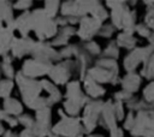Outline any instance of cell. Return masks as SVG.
I'll return each instance as SVG.
<instances>
[{
	"label": "cell",
	"instance_id": "39",
	"mask_svg": "<svg viewBox=\"0 0 154 137\" xmlns=\"http://www.w3.org/2000/svg\"><path fill=\"white\" fill-rule=\"evenodd\" d=\"M2 137H19V135L13 133L12 131H5V133H4V136H2Z\"/></svg>",
	"mask_w": 154,
	"mask_h": 137
},
{
	"label": "cell",
	"instance_id": "28",
	"mask_svg": "<svg viewBox=\"0 0 154 137\" xmlns=\"http://www.w3.org/2000/svg\"><path fill=\"white\" fill-rule=\"evenodd\" d=\"M0 68H1V73L4 75V76H6V79H11V78H13V76H14V70H13V67H12V65L10 64V62H1V65H0Z\"/></svg>",
	"mask_w": 154,
	"mask_h": 137
},
{
	"label": "cell",
	"instance_id": "26",
	"mask_svg": "<svg viewBox=\"0 0 154 137\" xmlns=\"http://www.w3.org/2000/svg\"><path fill=\"white\" fill-rule=\"evenodd\" d=\"M83 49H84L90 56H93V55H100V54H101L100 46H99L96 42H94V41H88V42L84 44Z\"/></svg>",
	"mask_w": 154,
	"mask_h": 137
},
{
	"label": "cell",
	"instance_id": "7",
	"mask_svg": "<svg viewBox=\"0 0 154 137\" xmlns=\"http://www.w3.org/2000/svg\"><path fill=\"white\" fill-rule=\"evenodd\" d=\"M102 26V23L94 17H83L79 20V28L77 30V35L83 41H91V38L99 34L100 29Z\"/></svg>",
	"mask_w": 154,
	"mask_h": 137
},
{
	"label": "cell",
	"instance_id": "21",
	"mask_svg": "<svg viewBox=\"0 0 154 137\" xmlns=\"http://www.w3.org/2000/svg\"><path fill=\"white\" fill-rule=\"evenodd\" d=\"M118 54H119V47H118V44L116 43V41H113V42H111V43L106 47V49L101 53L100 58H107V59H114V60H117Z\"/></svg>",
	"mask_w": 154,
	"mask_h": 137
},
{
	"label": "cell",
	"instance_id": "4",
	"mask_svg": "<svg viewBox=\"0 0 154 137\" xmlns=\"http://www.w3.org/2000/svg\"><path fill=\"white\" fill-rule=\"evenodd\" d=\"M154 52V44H149L147 47H136L135 49L130 50L128 55L124 58L123 65L128 73L135 72L136 68L146 61V59Z\"/></svg>",
	"mask_w": 154,
	"mask_h": 137
},
{
	"label": "cell",
	"instance_id": "19",
	"mask_svg": "<svg viewBox=\"0 0 154 137\" xmlns=\"http://www.w3.org/2000/svg\"><path fill=\"white\" fill-rule=\"evenodd\" d=\"M4 111L10 114V115H18V114H22V111H23V107L20 105L19 101H17L16 99H5L4 101Z\"/></svg>",
	"mask_w": 154,
	"mask_h": 137
},
{
	"label": "cell",
	"instance_id": "24",
	"mask_svg": "<svg viewBox=\"0 0 154 137\" xmlns=\"http://www.w3.org/2000/svg\"><path fill=\"white\" fill-rule=\"evenodd\" d=\"M12 88H13V82L11 79L0 81V97L8 99V95L12 91Z\"/></svg>",
	"mask_w": 154,
	"mask_h": 137
},
{
	"label": "cell",
	"instance_id": "17",
	"mask_svg": "<svg viewBox=\"0 0 154 137\" xmlns=\"http://www.w3.org/2000/svg\"><path fill=\"white\" fill-rule=\"evenodd\" d=\"M73 34H77V30H76L73 26H70V25L63 26V28L58 31L57 36L53 38L51 46H64V47H65L66 42L69 41V38H70Z\"/></svg>",
	"mask_w": 154,
	"mask_h": 137
},
{
	"label": "cell",
	"instance_id": "22",
	"mask_svg": "<svg viewBox=\"0 0 154 137\" xmlns=\"http://www.w3.org/2000/svg\"><path fill=\"white\" fill-rule=\"evenodd\" d=\"M36 123L49 127V124H51V109L48 107L37 111V113H36Z\"/></svg>",
	"mask_w": 154,
	"mask_h": 137
},
{
	"label": "cell",
	"instance_id": "6",
	"mask_svg": "<svg viewBox=\"0 0 154 137\" xmlns=\"http://www.w3.org/2000/svg\"><path fill=\"white\" fill-rule=\"evenodd\" d=\"M154 130V109H142L136 113L135 126L130 131L132 137H143L146 132Z\"/></svg>",
	"mask_w": 154,
	"mask_h": 137
},
{
	"label": "cell",
	"instance_id": "9",
	"mask_svg": "<svg viewBox=\"0 0 154 137\" xmlns=\"http://www.w3.org/2000/svg\"><path fill=\"white\" fill-rule=\"evenodd\" d=\"M52 66L53 65L48 61H42L37 59H28L22 67V72L26 77L34 78L37 76H43L46 73H49Z\"/></svg>",
	"mask_w": 154,
	"mask_h": 137
},
{
	"label": "cell",
	"instance_id": "38",
	"mask_svg": "<svg viewBox=\"0 0 154 137\" xmlns=\"http://www.w3.org/2000/svg\"><path fill=\"white\" fill-rule=\"evenodd\" d=\"M19 137H36V136H35V135L31 132V130H29V129H25L23 132H20Z\"/></svg>",
	"mask_w": 154,
	"mask_h": 137
},
{
	"label": "cell",
	"instance_id": "3",
	"mask_svg": "<svg viewBox=\"0 0 154 137\" xmlns=\"http://www.w3.org/2000/svg\"><path fill=\"white\" fill-rule=\"evenodd\" d=\"M16 81L18 83L19 90L22 93V99L26 106H29L32 101H35L37 97H40L41 93V82L35 81L34 78L26 77L22 71L16 75Z\"/></svg>",
	"mask_w": 154,
	"mask_h": 137
},
{
	"label": "cell",
	"instance_id": "2",
	"mask_svg": "<svg viewBox=\"0 0 154 137\" xmlns=\"http://www.w3.org/2000/svg\"><path fill=\"white\" fill-rule=\"evenodd\" d=\"M52 132L63 137H83V135L87 133L79 118L67 115L53 126Z\"/></svg>",
	"mask_w": 154,
	"mask_h": 137
},
{
	"label": "cell",
	"instance_id": "23",
	"mask_svg": "<svg viewBox=\"0 0 154 137\" xmlns=\"http://www.w3.org/2000/svg\"><path fill=\"white\" fill-rule=\"evenodd\" d=\"M142 95H143V101L149 105V109H150V105L154 103V81H150L144 87Z\"/></svg>",
	"mask_w": 154,
	"mask_h": 137
},
{
	"label": "cell",
	"instance_id": "37",
	"mask_svg": "<svg viewBox=\"0 0 154 137\" xmlns=\"http://www.w3.org/2000/svg\"><path fill=\"white\" fill-rule=\"evenodd\" d=\"M125 2L124 1H107L106 2V5L111 8V11L112 10H116V8H118V7H120L122 5H124Z\"/></svg>",
	"mask_w": 154,
	"mask_h": 137
},
{
	"label": "cell",
	"instance_id": "32",
	"mask_svg": "<svg viewBox=\"0 0 154 137\" xmlns=\"http://www.w3.org/2000/svg\"><path fill=\"white\" fill-rule=\"evenodd\" d=\"M114 31H116V28L113 26V24H106V25L101 26V29H100L97 35H100L102 37H111Z\"/></svg>",
	"mask_w": 154,
	"mask_h": 137
},
{
	"label": "cell",
	"instance_id": "20",
	"mask_svg": "<svg viewBox=\"0 0 154 137\" xmlns=\"http://www.w3.org/2000/svg\"><path fill=\"white\" fill-rule=\"evenodd\" d=\"M141 76L146 77L147 79L154 81V52L143 62L142 70H141Z\"/></svg>",
	"mask_w": 154,
	"mask_h": 137
},
{
	"label": "cell",
	"instance_id": "11",
	"mask_svg": "<svg viewBox=\"0 0 154 137\" xmlns=\"http://www.w3.org/2000/svg\"><path fill=\"white\" fill-rule=\"evenodd\" d=\"M117 117H116V112H114V107H113V102L109 100L107 102L103 103V107H102V112H101V115H100V125L103 127V129H107L108 131H112L114 130L117 126Z\"/></svg>",
	"mask_w": 154,
	"mask_h": 137
},
{
	"label": "cell",
	"instance_id": "33",
	"mask_svg": "<svg viewBox=\"0 0 154 137\" xmlns=\"http://www.w3.org/2000/svg\"><path fill=\"white\" fill-rule=\"evenodd\" d=\"M144 24H146L152 31H154V8H153V7H150V8L148 10V12L146 13Z\"/></svg>",
	"mask_w": 154,
	"mask_h": 137
},
{
	"label": "cell",
	"instance_id": "12",
	"mask_svg": "<svg viewBox=\"0 0 154 137\" xmlns=\"http://www.w3.org/2000/svg\"><path fill=\"white\" fill-rule=\"evenodd\" d=\"M36 42H34L29 37H20V38H13L11 44V53L16 58H22L28 53H31L34 49Z\"/></svg>",
	"mask_w": 154,
	"mask_h": 137
},
{
	"label": "cell",
	"instance_id": "15",
	"mask_svg": "<svg viewBox=\"0 0 154 137\" xmlns=\"http://www.w3.org/2000/svg\"><path fill=\"white\" fill-rule=\"evenodd\" d=\"M84 90H85L87 96H89L94 100H97L99 97L103 96V94L106 93L102 84H99L97 82L91 79L89 76H87L84 78Z\"/></svg>",
	"mask_w": 154,
	"mask_h": 137
},
{
	"label": "cell",
	"instance_id": "41",
	"mask_svg": "<svg viewBox=\"0 0 154 137\" xmlns=\"http://www.w3.org/2000/svg\"><path fill=\"white\" fill-rule=\"evenodd\" d=\"M0 73H1V68H0Z\"/></svg>",
	"mask_w": 154,
	"mask_h": 137
},
{
	"label": "cell",
	"instance_id": "10",
	"mask_svg": "<svg viewBox=\"0 0 154 137\" xmlns=\"http://www.w3.org/2000/svg\"><path fill=\"white\" fill-rule=\"evenodd\" d=\"M87 76H89L91 79H94L95 82H97L99 84H105V83H116L118 79V73L105 68L102 66L95 65L93 67L89 68Z\"/></svg>",
	"mask_w": 154,
	"mask_h": 137
},
{
	"label": "cell",
	"instance_id": "25",
	"mask_svg": "<svg viewBox=\"0 0 154 137\" xmlns=\"http://www.w3.org/2000/svg\"><path fill=\"white\" fill-rule=\"evenodd\" d=\"M59 5L60 2H57V1H48L45 4V13L47 14L48 18L53 19L55 16H57V12L59 10Z\"/></svg>",
	"mask_w": 154,
	"mask_h": 137
},
{
	"label": "cell",
	"instance_id": "36",
	"mask_svg": "<svg viewBox=\"0 0 154 137\" xmlns=\"http://www.w3.org/2000/svg\"><path fill=\"white\" fill-rule=\"evenodd\" d=\"M31 5H32L31 1H18V2H16L13 5V7L14 8H18V10H25V8H28Z\"/></svg>",
	"mask_w": 154,
	"mask_h": 137
},
{
	"label": "cell",
	"instance_id": "5",
	"mask_svg": "<svg viewBox=\"0 0 154 137\" xmlns=\"http://www.w3.org/2000/svg\"><path fill=\"white\" fill-rule=\"evenodd\" d=\"M103 103L105 102H102L101 100H91L85 105L82 121L87 133H90L99 124Z\"/></svg>",
	"mask_w": 154,
	"mask_h": 137
},
{
	"label": "cell",
	"instance_id": "1",
	"mask_svg": "<svg viewBox=\"0 0 154 137\" xmlns=\"http://www.w3.org/2000/svg\"><path fill=\"white\" fill-rule=\"evenodd\" d=\"M111 20L116 29L134 35L136 28V13L131 11L130 7L126 6V4L111 11Z\"/></svg>",
	"mask_w": 154,
	"mask_h": 137
},
{
	"label": "cell",
	"instance_id": "40",
	"mask_svg": "<svg viewBox=\"0 0 154 137\" xmlns=\"http://www.w3.org/2000/svg\"><path fill=\"white\" fill-rule=\"evenodd\" d=\"M143 137H154V130H150V131L146 132Z\"/></svg>",
	"mask_w": 154,
	"mask_h": 137
},
{
	"label": "cell",
	"instance_id": "27",
	"mask_svg": "<svg viewBox=\"0 0 154 137\" xmlns=\"http://www.w3.org/2000/svg\"><path fill=\"white\" fill-rule=\"evenodd\" d=\"M124 102H120V101H114L113 102V107H114V112H116V117L119 120H124L125 119V108H124Z\"/></svg>",
	"mask_w": 154,
	"mask_h": 137
},
{
	"label": "cell",
	"instance_id": "31",
	"mask_svg": "<svg viewBox=\"0 0 154 137\" xmlns=\"http://www.w3.org/2000/svg\"><path fill=\"white\" fill-rule=\"evenodd\" d=\"M135 119H136V114H134V112H129L124 119V129L131 131L135 126Z\"/></svg>",
	"mask_w": 154,
	"mask_h": 137
},
{
	"label": "cell",
	"instance_id": "35",
	"mask_svg": "<svg viewBox=\"0 0 154 137\" xmlns=\"http://www.w3.org/2000/svg\"><path fill=\"white\" fill-rule=\"evenodd\" d=\"M114 99H116V101H120V102L125 101V102H128L130 99H132V94H130V93H128L125 90H122V91L116 93Z\"/></svg>",
	"mask_w": 154,
	"mask_h": 137
},
{
	"label": "cell",
	"instance_id": "34",
	"mask_svg": "<svg viewBox=\"0 0 154 137\" xmlns=\"http://www.w3.org/2000/svg\"><path fill=\"white\" fill-rule=\"evenodd\" d=\"M0 120L6 121L7 124H10V126H16V125H18V119H16V118H13L12 115L7 114L4 109L0 111Z\"/></svg>",
	"mask_w": 154,
	"mask_h": 137
},
{
	"label": "cell",
	"instance_id": "13",
	"mask_svg": "<svg viewBox=\"0 0 154 137\" xmlns=\"http://www.w3.org/2000/svg\"><path fill=\"white\" fill-rule=\"evenodd\" d=\"M141 83H142V76H141V73H136V72L126 73L123 77V79L120 81L123 90H125L130 94L136 93L140 89Z\"/></svg>",
	"mask_w": 154,
	"mask_h": 137
},
{
	"label": "cell",
	"instance_id": "8",
	"mask_svg": "<svg viewBox=\"0 0 154 137\" xmlns=\"http://www.w3.org/2000/svg\"><path fill=\"white\" fill-rule=\"evenodd\" d=\"M73 70H76V61L65 60L63 62L53 65L48 75L57 84H64L69 81Z\"/></svg>",
	"mask_w": 154,
	"mask_h": 137
},
{
	"label": "cell",
	"instance_id": "30",
	"mask_svg": "<svg viewBox=\"0 0 154 137\" xmlns=\"http://www.w3.org/2000/svg\"><path fill=\"white\" fill-rule=\"evenodd\" d=\"M18 123L22 124V125H24L25 129H31L36 121L29 114H22L20 117H18Z\"/></svg>",
	"mask_w": 154,
	"mask_h": 137
},
{
	"label": "cell",
	"instance_id": "29",
	"mask_svg": "<svg viewBox=\"0 0 154 137\" xmlns=\"http://www.w3.org/2000/svg\"><path fill=\"white\" fill-rule=\"evenodd\" d=\"M135 32L140 34V36L142 37H150L152 36V30L144 24V23H141V24H136V28H135Z\"/></svg>",
	"mask_w": 154,
	"mask_h": 137
},
{
	"label": "cell",
	"instance_id": "14",
	"mask_svg": "<svg viewBox=\"0 0 154 137\" xmlns=\"http://www.w3.org/2000/svg\"><path fill=\"white\" fill-rule=\"evenodd\" d=\"M13 30L0 24V55H6L11 49V44L13 41Z\"/></svg>",
	"mask_w": 154,
	"mask_h": 137
},
{
	"label": "cell",
	"instance_id": "18",
	"mask_svg": "<svg viewBox=\"0 0 154 137\" xmlns=\"http://www.w3.org/2000/svg\"><path fill=\"white\" fill-rule=\"evenodd\" d=\"M116 43L118 44L119 48H126V49H129V50H132V49L136 48L137 40L135 38L134 35L126 34V32H123V31H122V32L117 36Z\"/></svg>",
	"mask_w": 154,
	"mask_h": 137
},
{
	"label": "cell",
	"instance_id": "16",
	"mask_svg": "<svg viewBox=\"0 0 154 137\" xmlns=\"http://www.w3.org/2000/svg\"><path fill=\"white\" fill-rule=\"evenodd\" d=\"M14 28L20 32L22 37H28L29 31L32 29L31 25V12H24L14 20Z\"/></svg>",
	"mask_w": 154,
	"mask_h": 137
}]
</instances>
